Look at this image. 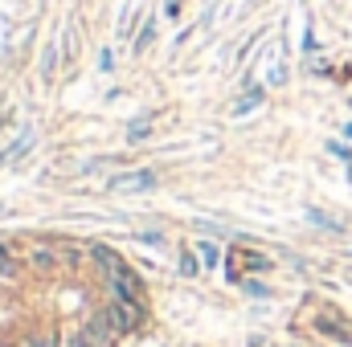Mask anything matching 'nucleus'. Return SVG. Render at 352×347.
Returning <instances> with one entry per match:
<instances>
[{
    "instance_id": "nucleus-4",
    "label": "nucleus",
    "mask_w": 352,
    "mask_h": 347,
    "mask_svg": "<svg viewBox=\"0 0 352 347\" xmlns=\"http://www.w3.org/2000/svg\"><path fill=\"white\" fill-rule=\"evenodd\" d=\"M316 327H320L324 335H332V339H352L349 327H344V323H336V319H328V315H320V319H316Z\"/></svg>"
},
{
    "instance_id": "nucleus-11",
    "label": "nucleus",
    "mask_w": 352,
    "mask_h": 347,
    "mask_svg": "<svg viewBox=\"0 0 352 347\" xmlns=\"http://www.w3.org/2000/svg\"><path fill=\"white\" fill-rule=\"evenodd\" d=\"M0 127H4V119H0Z\"/></svg>"
},
{
    "instance_id": "nucleus-7",
    "label": "nucleus",
    "mask_w": 352,
    "mask_h": 347,
    "mask_svg": "<svg viewBox=\"0 0 352 347\" xmlns=\"http://www.w3.org/2000/svg\"><path fill=\"white\" fill-rule=\"evenodd\" d=\"M152 37H156V25H152V21H148V25H144V29H140V33H135V49H140V53H144V45H152Z\"/></svg>"
},
{
    "instance_id": "nucleus-3",
    "label": "nucleus",
    "mask_w": 352,
    "mask_h": 347,
    "mask_svg": "<svg viewBox=\"0 0 352 347\" xmlns=\"http://www.w3.org/2000/svg\"><path fill=\"white\" fill-rule=\"evenodd\" d=\"M156 184V172H127V176H111V192H144Z\"/></svg>"
},
{
    "instance_id": "nucleus-5",
    "label": "nucleus",
    "mask_w": 352,
    "mask_h": 347,
    "mask_svg": "<svg viewBox=\"0 0 352 347\" xmlns=\"http://www.w3.org/2000/svg\"><path fill=\"white\" fill-rule=\"evenodd\" d=\"M258 102H263V90L254 86L250 94H246V98H238V106H234V110H238V115H250V110H254Z\"/></svg>"
},
{
    "instance_id": "nucleus-10",
    "label": "nucleus",
    "mask_w": 352,
    "mask_h": 347,
    "mask_svg": "<svg viewBox=\"0 0 352 347\" xmlns=\"http://www.w3.org/2000/svg\"><path fill=\"white\" fill-rule=\"evenodd\" d=\"M8 270H12V258H8V254H4V250H0V278H4V274H8Z\"/></svg>"
},
{
    "instance_id": "nucleus-6",
    "label": "nucleus",
    "mask_w": 352,
    "mask_h": 347,
    "mask_svg": "<svg viewBox=\"0 0 352 347\" xmlns=\"http://www.w3.org/2000/svg\"><path fill=\"white\" fill-rule=\"evenodd\" d=\"M180 278H197V254L180 250Z\"/></svg>"
},
{
    "instance_id": "nucleus-8",
    "label": "nucleus",
    "mask_w": 352,
    "mask_h": 347,
    "mask_svg": "<svg viewBox=\"0 0 352 347\" xmlns=\"http://www.w3.org/2000/svg\"><path fill=\"white\" fill-rule=\"evenodd\" d=\"M197 254H201V261H205L209 270L217 265V246H213V241H201V250H197Z\"/></svg>"
},
{
    "instance_id": "nucleus-9",
    "label": "nucleus",
    "mask_w": 352,
    "mask_h": 347,
    "mask_svg": "<svg viewBox=\"0 0 352 347\" xmlns=\"http://www.w3.org/2000/svg\"><path fill=\"white\" fill-rule=\"evenodd\" d=\"M242 290H246V294H266L263 282H242Z\"/></svg>"
},
{
    "instance_id": "nucleus-2",
    "label": "nucleus",
    "mask_w": 352,
    "mask_h": 347,
    "mask_svg": "<svg viewBox=\"0 0 352 347\" xmlns=\"http://www.w3.org/2000/svg\"><path fill=\"white\" fill-rule=\"evenodd\" d=\"M107 315L115 319V327H119V331H135V327H140V319H144V307L123 302V298H111V311H107Z\"/></svg>"
},
{
    "instance_id": "nucleus-1",
    "label": "nucleus",
    "mask_w": 352,
    "mask_h": 347,
    "mask_svg": "<svg viewBox=\"0 0 352 347\" xmlns=\"http://www.w3.org/2000/svg\"><path fill=\"white\" fill-rule=\"evenodd\" d=\"M226 270H230V278H238V274H266L270 270V258L258 254V250H230Z\"/></svg>"
}]
</instances>
